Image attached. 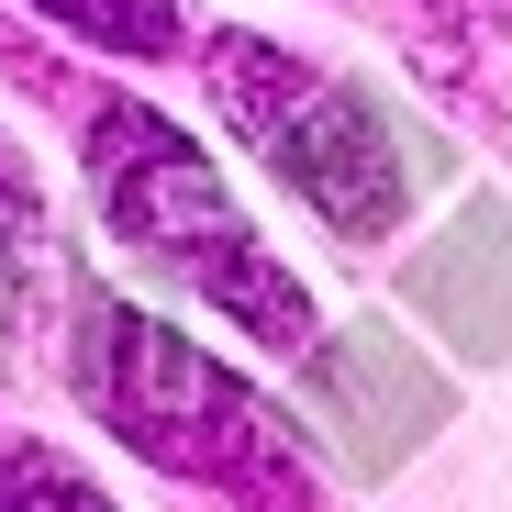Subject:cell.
<instances>
[{
	"instance_id": "cell-5",
	"label": "cell",
	"mask_w": 512,
	"mask_h": 512,
	"mask_svg": "<svg viewBox=\"0 0 512 512\" xmlns=\"http://www.w3.org/2000/svg\"><path fill=\"white\" fill-rule=\"evenodd\" d=\"M412 312L468 357H512V201H468L435 245L401 268Z\"/></svg>"
},
{
	"instance_id": "cell-2",
	"label": "cell",
	"mask_w": 512,
	"mask_h": 512,
	"mask_svg": "<svg viewBox=\"0 0 512 512\" xmlns=\"http://www.w3.org/2000/svg\"><path fill=\"white\" fill-rule=\"evenodd\" d=\"M90 179H101V223H112L134 256L201 279V301H223L256 346H312L301 279L256 245V223L234 212V190L201 167V145L167 123V112L101 101V123H90Z\"/></svg>"
},
{
	"instance_id": "cell-6",
	"label": "cell",
	"mask_w": 512,
	"mask_h": 512,
	"mask_svg": "<svg viewBox=\"0 0 512 512\" xmlns=\"http://www.w3.org/2000/svg\"><path fill=\"white\" fill-rule=\"evenodd\" d=\"M45 23H67V34H90V45H112V56H167L179 45V12L167 0H34Z\"/></svg>"
},
{
	"instance_id": "cell-4",
	"label": "cell",
	"mask_w": 512,
	"mask_h": 512,
	"mask_svg": "<svg viewBox=\"0 0 512 512\" xmlns=\"http://www.w3.org/2000/svg\"><path fill=\"white\" fill-rule=\"evenodd\" d=\"M312 412H323L334 435H346V457L379 479V468H401V457L446 423V379L423 368L401 334L357 323V334H334V346L312 357Z\"/></svg>"
},
{
	"instance_id": "cell-7",
	"label": "cell",
	"mask_w": 512,
	"mask_h": 512,
	"mask_svg": "<svg viewBox=\"0 0 512 512\" xmlns=\"http://www.w3.org/2000/svg\"><path fill=\"white\" fill-rule=\"evenodd\" d=\"M34 256H45V212H34V179H23V156L0 145V301H23Z\"/></svg>"
},
{
	"instance_id": "cell-1",
	"label": "cell",
	"mask_w": 512,
	"mask_h": 512,
	"mask_svg": "<svg viewBox=\"0 0 512 512\" xmlns=\"http://www.w3.org/2000/svg\"><path fill=\"white\" fill-rule=\"evenodd\" d=\"M78 401L156 468H179L201 490H245V501H312V468L290 457L279 412L256 401L234 368H212L201 346H179L167 323L123 312V301H78Z\"/></svg>"
},
{
	"instance_id": "cell-8",
	"label": "cell",
	"mask_w": 512,
	"mask_h": 512,
	"mask_svg": "<svg viewBox=\"0 0 512 512\" xmlns=\"http://www.w3.org/2000/svg\"><path fill=\"white\" fill-rule=\"evenodd\" d=\"M12 490H34V501H101L78 468H45V457H12V468H0V501H12Z\"/></svg>"
},
{
	"instance_id": "cell-3",
	"label": "cell",
	"mask_w": 512,
	"mask_h": 512,
	"mask_svg": "<svg viewBox=\"0 0 512 512\" xmlns=\"http://www.w3.org/2000/svg\"><path fill=\"white\" fill-rule=\"evenodd\" d=\"M212 101L346 245H379L401 223V201L423 190V167H435V145H412L357 78H323L256 34H212Z\"/></svg>"
}]
</instances>
